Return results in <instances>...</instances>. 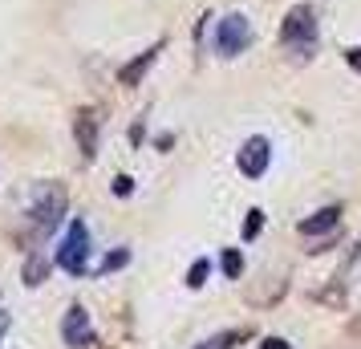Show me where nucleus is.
<instances>
[{
  "label": "nucleus",
  "instance_id": "obj_2",
  "mask_svg": "<svg viewBox=\"0 0 361 349\" xmlns=\"http://www.w3.org/2000/svg\"><path fill=\"white\" fill-rule=\"evenodd\" d=\"M280 41H284V49L293 53V57H312V49H317V17H312V8H305V4L293 8L284 17Z\"/></svg>",
  "mask_w": 361,
  "mask_h": 349
},
{
  "label": "nucleus",
  "instance_id": "obj_9",
  "mask_svg": "<svg viewBox=\"0 0 361 349\" xmlns=\"http://www.w3.org/2000/svg\"><path fill=\"white\" fill-rule=\"evenodd\" d=\"M341 224V207H321L317 216L300 219V235H321V232H333Z\"/></svg>",
  "mask_w": 361,
  "mask_h": 349
},
{
  "label": "nucleus",
  "instance_id": "obj_19",
  "mask_svg": "<svg viewBox=\"0 0 361 349\" xmlns=\"http://www.w3.org/2000/svg\"><path fill=\"white\" fill-rule=\"evenodd\" d=\"M8 325H13V321H8V313H0V341H4V333H8Z\"/></svg>",
  "mask_w": 361,
  "mask_h": 349
},
{
  "label": "nucleus",
  "instance_id": "obj_6",
  "mask_svg": "<svg viewBox=\"0 0 361 349\" xmlns=\"http://www.w3.org/2000/svg\"><path fill=\"white\" fill-rule=\"evenodd\" d=\"M268 163H272V142L268 138H247L244 147H240V154H235V166L244 171L247 179H260L264 171H268Z\"/></svg>",
  "mask_w": 361,
  "mask_h": 349
},
{
  "label": "nucleus",
  "instance_id": "obj_10",
  "mask_svg": "<svg viewBox=\"0 0 361 349\" xmlns=\"http://www.w3.org/2000/svg\"><path fill=\"white\" fill-rule=\"evenodd\" d=\"M45 272H49V260L33 248V256L25 260V284H29V288H33V284H41V281H45Z\"/></svg>",
  "mask_w": 361,
  "mask_h": 349
},
{
  "label": "nucleus",
  "instance_id": "obj_14",
  "mask_svg": "<svg viewBox=\"0 0 361 349\" xmlns=\"http://www.w3.org/2000/svg\"><path fill=\"white\" fill-rule=\"evenodd\" d=\"M207 272H212V264H207V260H195V264L187 268V284H191V288H203V284H207Z\"/></svg>",
  "mask_w": 361,
  "mask_h": 349
},
{
  "label": "nucleus",
  "instance_id": "obj_18",
  "mask_svg": "<svg viewBox=\"0 0 361 349\" xmlns=\"http://www.w3.org/2000/svg\"><path fill=\"white\" fill-rule=\"evenodd\" d=\"M345 61H349V66L361 73V49H349V53H345Z\"/></svg>",
  "mask_w": 361,
  "mask_h": 349
},
{
  "label": "nucleus",
  "instance_id": "obj_11",
  "mask_svg": "<svg viewBox=\"0 0 361 349\" xmlns=\"http://www.w3.org/2000/svg\"><path fill=\"white\" fill-rule=\"evenodd\" d=\"M224 276H228V281H240V276H244V256L235 248L224 252Z\"/></svg>",
  "mask_w": 361,
  "mask_h": 349
},
{
  "label": "nucleus",
  "instance_id": "obj_16",
  "mask_svg": "<svg viewBox=\"0 0 361 349\" xmlns=\"http://www.w3.org/2000/svg\"><path fill=\"white\" fill-rule=\"evenodd\" d=\"M130 191H134V183L126 179V175H118L114 179V195H130Z\"/></svg>",
  "mask_w": 361,
  "mask_h": 349
},
{
  "label": "nucleus",
  "instance_id": "obj_4",
  "mask_svg": "<svg viewBox=\"0 0 361 349\" xmlns=\"http://www.w3.org/2000/svg\"><path fill=\"white\" fill-rule=\"evenodd\" d=\"M247 45H252V25H247L244 13H231V17L219 20V33H215V49H219V57H240Z\"/></svg>",
  "mask_w": 361,
  "mask_h": 349
},
{
  "label": "nucleus",
  "instance_id": "obj_13",
  "mask_svg": "<svg viewBox=\"0 0 361 349\" xmlns=\"http://www.w3.org/2000/svg\"><path fill=\"white\" fill-rule=\"evenodd\" d=\"M240 337H244L240 329H231V333H215L212 341H203V345H195V349H231L235 341H240Z\"/></svg>",
  "mask_w": 361,
  "mask_h": 349
},
{
  "label": "nucleus",
  "instance_id": "obj_7",
  "mask_svg": "<svg viewBox=\"0 0 361 349\" xmlns=\"http://www.w3.org/2000/svg\"><path fill=\"white\" fill-rule=\"evenodd\" d=\"M73 134H78L82 159L90 163V159L98 154V114H94V110H78V118H73Z\"/></svg>",
  "mask_w": 361,
  "mask_h": 349
},
{
  "label": "nucleus",
  "instance_id": "obj_8",
  "mask_svg": "<svg viewBox=\"0 0 361 349\" xmlns=\"http://www.w3.org/2000/svg\"><path fill=\"white\" fill-rule=\"evenodd\" d=\"M159 53H163V45H150L147 53H138V57H134L130 66H122V69H118V82H122V85H138L142 78H147V69L154 66V57H159Z\"/></svg>",
  "mask_w": 361,
  "mask_h": 349
},
{
  "label": "nucleus",
  "instance_id": "obj_5",
  "mask_svg": "<svg viewBox=\"0 0 361 349\" xmlns=\"http://www.w3.org/2000/svg\"><path fill=\"white\" fill-rule=\"evenodd\" d=\"M61 341L69 349H90L98 337H94V325H90V313H85L82 305H69L66 321H61Z\"/></svg>",
  "mask_w": 361,
  "mask_h": 349
},
{
  "label": "nucleus",
  "instance_id": "obj_1",
  "mask_svg": "<svg viewBox=\"0 0 361 349\" xmlns=\"http://www.w3.org/2000/svg\"><path fill=\"white\" fill-rule=\"evenodd\" d=\"M61 219H66V191L53 183H41L33 191L29 212H25V235L29 240H45Z\"/></svg>",
  "mask_w": 361,
  "mask_h": 349
},
{
  "label": "nucleus",
  "instance_id": "obj_17",
  "mask_svg": "<svg viewBox=\"0 0 361 349\" xmlns=\"http://www.w3.org/2000/svg\"><path fill=\"white\" fill-rule=\"evenodd\" d=\"M260 349H293V345H288L284 337H264V341H260Z\"/></svg>",
  "mask_w": 361,
  "mask_h": 349
},
{
  "label": "nucleus",
  "instance_id": "obj_15",
  "mask_svg": "<svg viewBox=\"0 0 361 349\" xmlns=\"http://www.w3.org/2000/svg\"><path fill=\"white\" fill-rule=\"evenodd\" d=\"M260 228H264V212L260 207H252V212H247V224H244V240H256Z\"/></svg>",
  "mask_w": 361,
  "mask_h": 349
},
{
  "label": "nucleus",
  "instance_id": "obj_3",
  "mask_svg": "<svg viewBox=\"0 0 361 349\" xmlns=\"http://www.w3.org/2000/svg\"><path fill=\"white\" fill-rule=\"evenodd\" d=\"M57 264L66 268L69 276H85V264H90V228L82 219H73L66 228V240L57 248Z\"/></svg>",
  "mask_w": 361,
  "mask_h": 349
},
{
  "label": "nucleus",
  "instance_id": "obj_12",
  "mask_svg": "<svg viewBox=\"0 0 361 349\" xmlns=\"http://www.w3.org/2000/svg\"><path fill=\"white\" fill-rule=\"evenodd\" d=\"M122 264H130V248H118V252H110L106 260L98 264V276H106V272H118Z\"/></svg>",
  "mask_w": 361,
  "mask_h": 349
}]
</instances>
